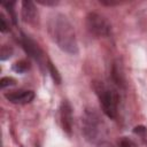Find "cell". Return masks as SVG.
<instances>
[{
  "mask_svg": "<svg viewBox=\"0 0 147 147\" xmlns=\"http://www.w3.org/2000/svg\"><path fill=\"white\" fill-rule=\"evenodd\" d=\"M13 69L18 74H23L29 69V63L25 61H18L13 65Z\"/></svg>",
  "mask_w": 147,
  "mask_h": 147,
  "instance_id": "cell-9",
  "label": "cell"
},
{
  "mask_svg": "<svg viewBox=\"0 0 147 147\" xmlns=\"http://www.w3.org/2000/svg\"><path fill=\"white\" fill-rule=\"evenodd\" d=\"M145 131H146V129L144 126H137V127H134V132L136 133H142Z\"/></svg>",
  "mask_w": 147,
  "mask_h": 147,
  "instance_id": "cell-16",
  "label": "cell"
},
{
  "mask_svg": "<svg viewBox=\"0 0 147 147\" xmlns=\"http://www.w3.org/2000/svg\"><path fill=\"white\" fill-rule=\"evenodd\" d=\"M98 93L103 113L109 118H115L117 116V105H118V96L115 93V91L102 86L98 91Z\"/></svg>",
  "mask_w": 147,
  "mask_h": 147,
  "instance_id": "cell-2",
  "label": "cell"
},
{
  "mask_svg": "<svg viewBox=\"0 0 147 147\" xmlns=\"http://www.w3.org/2000/svg\"><path fill=\"white\" fill-rule=\"evenodd\" d=\"M119 147H136L134 144L129 139H122L119 142Z\"/></svg>",
  "mask_w": 147,
  "mask_h": 147,
  "instance_id": "cell-12",
  "label": "cell"
},
{
  "mask_svg": "<svg viewBox=\"0 0 147 147\" xmlns=\"http://www.w3.org/2000/svg\"><path fill=\"white\" fill-rule=\"evenodd\" d=\"M21 42H22V46H23L24 51L28 53V55H30L32 59H34V60L38 61L39 63L42 62L44 53H42L41 48L39 47V45H38L34 40H32L30 37H28V36H25V34H22Z\"/></svg>",
  "mask_w": 147,
  "mask_h": 147,
  "instance_id": "cell-5",
  "label": "cell"
},
{
  "mask_svg": "<svg viewBox=\"0 0 147 147\" xmlns=\"http://www.w3.org/2000/svg\"><path fill=\"white\" fill-rule=\"evenodd\" d=\"M14 84H15V79H14V78H10V77H5V78H2L1 82H0L1 88H5L6 86L14 85Z\"/></svg>",
  "mask_w": 147,
  "mask_h": 147,
  "instance_id": "cell-11",
  "label": "cell"
},
{
  "mask_svg": "<svg viewBox=\"0 0 147 147\" xmlns=\"http://www.w3.org/2000/svg\"><path fill=\"white\" fill-rule=\"evenodd\" d=\"M48 33L53 41L64 52L69 54H77L78 44L74 26L68 18L61 14H55L48 21Z\"/></svg>",
  "mask_w": 147,
  "mask_h": 147,
  "instance_id": "cell-1",
  "label": "cell"
},
{
  "mask_svg": "<svg viewBox=\"0 0 147 147\" xmlns=\"http://www.w3.org/2000/svg\"><path fill=\"white\" fill-rule=\"evenodd\" d=\"M0 30L1 32H6L8 30V26H7V23L5 21V17L2 15H0Z\"/></svg>",
  "mask_w": 147,
  "mask_h": 147,
  "instance_id": "cell-13",
  "label": "cell"
},
{
  "mask_svg": "<svg viewBox=\"0 0 147 147\" xmlns=\"http://www.w3.org/2000/svg\"><path fill=\"white\" fill-rule=\"evenodd\" d=\"M48 69H49V71H51V75H52V77H53V79L59 84L60 82H61V78H60V75H59V72H57V70H56V68H54V65L51 63V62H48Z\"/></svg>",
  "mask_w": 147,
  "mask_h": 147,
  "instance_id": "cell-10",
  "label": "cell"
},
{
  "mask_svg": "<svg viewBox=\"0 0 147 147\" xmlns=\"http://www.w3.org/2000/svg\"><path fill=\"white\" fill-rule=\"evenodd\" d=\"M98 147H114L110 142H107V141H102V142H100L99 145H98Z\"/></svg>",
  "mask_w": 147,
  "mask_h": 147,
  "instance_id": "cell-15",
  "label": "cell"
},
{
  "mask_svg": "<svg viewBox=\"0 0 147 147\" xmlns=\"http://www.w3.org/2000/svg\"><path fill=\"white\" fill-rule=\"evenodd\" d=\"M22 17H23V21L29 24H33L37 21L38 13L32 1L22 2Z\"/></svg>",
  "mask_w": 147,
  "mask_h": 147,
  "instance_id": "cell-8",
  "label": "cell"
},
{
  "mask_svg": "<svg viewBox=\"0 0 147 147\" xmlns=\"http://www.w3.org/2000/svg\"><path fill=\"white\" fill-rule=\"evenodd\" d=\"M86 26L88 31L98 37L108 36L110 32V24L109 22L96 13H90L86 16Z\"/></svg>",
  "mask_w": 147,
  "mask_h": 147,
  "instance_id": "cell-3",
  "label": "cell"
},
{
  "mask_svg": "<svg viewBox=\"0 0 147 147\" xmlns=\"http://www.w3.org/2000/svg\"><path fill=\"white\" fill-rule=\"evenodd\" d=\"M5 96L11 103L25 105L31 102L34 99V92L29 90H18V91H11L9 93H6Z\"/></svg>",
  "mask_w": 147,
  "mask_h": 147,
  "instance_id": "cell-6",
  "label": "cell"
},
{
  "mask_svg": "<svg viewBox=\"0 0 147 147\" xmlns=\"http://www.w3.org/2000/svg\"><path fill=\"white\" fill-rule=\"evenodd\" d=\"M39 3L44 5V6H54L57 3V1H49V0H46V1H42V0H38Z\"/></svg>",
  "mask_w": 147,
  "mask_h": 147,
  "instance_id": "cell-14",
  "label": "cell"
},
{
  "mask_svg": "<svg viewBox=\"0 0 147 147\" xmlns=\"http://www.w3.org/2000/svg\"><path fill=\"white\" fill-rule=\"evenodd\" d=\"M60 123L62 125V129L70 133L72 129V111L71 106L68 101H63L60 107Z\"/></svg>",
  "mask_w": 147,
  "mask_h": 147,
  "instance_id": "cell-7",
  "label": "cell"
},
{
  "mask_svg": "<svg viewBox=\"0 0 147 147\" xmlns=\"http://www.w3.org/2000/svg\"><path fill=\"white\" fill-rule=\"evenodd\" d=\"M98 116L92 111H86L83 118V131L88 140H94L99 133V121Z\"/></svg>",
  "mask_w": 147,
  "mask_h": 147,
  "instance_id": "cell-4",
  "label": "cell"
}]
</instances>
